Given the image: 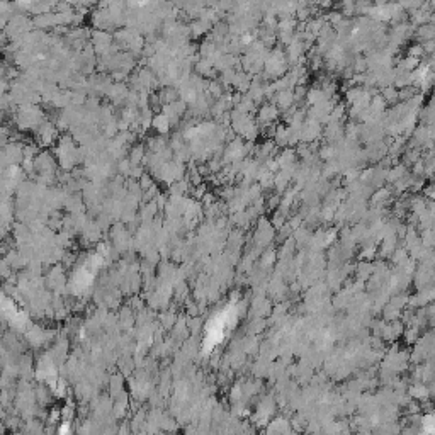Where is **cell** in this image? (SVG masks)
Wrapping results in <instances>:
<instances>
[{
    "label": "cell",
    "mask_w": 435,
    "mask_h": 435,
    "mask_svg": "<svg viewBox=\"0 0 435 435\" xmlns=\"http://www.w3.org/2000/svg\"><path fill=\"white\" fill-rule=\"evenodd\" d=\"M36 133H37V143L43 145V146H50L58 138V126H54L50 121H44L36 129Z\"/></svg>",
    "instance_id": "cell-1"
},
{
    "label": "cell",
    "mask_w": 435,
    "mask_h": 435,
    "mask_svg": "<svg viewBox=\"0 0 435 435\" xmlns=\"http://www.w3.org/2000/svg\"><path fill=\"white\" fill-rule=\"evenodd\" d=\"M151 126H153V129L157 131L158 134H167L172 127V121L167 114L162 112L153 117V124H151Z\"/></svg>",
    "instance_id": "cell-2"
},
{
    "label": "cell",
    "mask_w": 435,
    "mask_h": 435,
    "mask_svg": "<svg viewBox=\"0 0 435 435\" xmlns=\"http://www.w3.org/2000/svg\"><path fill=\"white\" fill-rule=\"evenodd\" d=\"M196 72H198V75H201V77L209 78V77H213V75L216 73V68H215V65H213L211 60L201 58V60L196 63Z\"/></svg>",
    "instance_id": "cell-3"
}]
</instances>
